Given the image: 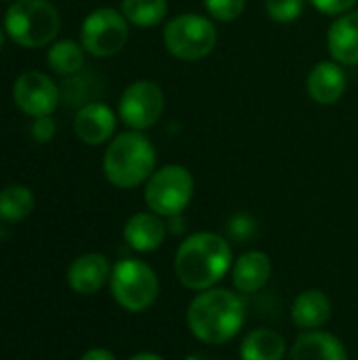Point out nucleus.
Masks as SVG:
<instances>
[{"label": "nucleus", "mask_w": 358, "mask_h": 360, "mask_svg": "<svg viewBox=\"0 0 358 360\" xmlns=\"http://www.w3.org/2000/svg\"><path fill=\"white\" fill-rule=\"evenodd\" d=\"M112 268L106 255L101 253H84L76 257L68 270V283L78 295H93L110 281Z\"/></svg>", "instance_id": "13"}, {"label": "nucleus", "mask_w": 358, "mask_h": 360, "mask_svg": "<svg viewBox=\"0 0 358 360\" xmlns=\"http://www.w3.org/2000/svg\"><path fill=\"white\" fill-rule=\"evenodd\" d=\"M154 169L156 150L141 131H124L112 137L106 148L103 175L112 186L120 190H133L146 184Z\"/></svg>", "instance_id": "3"}, {"label": "nucleus", "mask_w": 358, "mask_h": 360, "mask_svg": "<svg viewBox=\"0 0 358 360\" xmlns=\"http://www.w3.org/2000/svg\"><path fill=\"white\" fill-rule=\"evenodd\" d=\"M234 257L230 243L215 232L190 234L175 253L177 281L190 291L213 289L230 270Z\"/></svg>", "instance_id": "2"}, {"label": "nucleus", "mask_w": 358, "mask_h": 360, "mask_svg": "<svg viewBox=\"0 0 358 360\" xmlns=\"http://www.w3.org/2000/svg\"><path fill=\"white\" fill-rule=\"evenodd\" d=\"M331 312H333L331 300L327 297V293L319 289L302 291L291 306V319L304 331L325 327L331 319Z\"/></svg>", "instance_id": "18"}, {"label": "nucleus", "mask_w": 358, "mask_h": 360, "mask_svg": "<svg viewBox=\"0 0 358 360\" xmlns=\"http://www.w3.org/2000/svg\"><path fill=\"white\" fill-rule=\"evenodd\" d=\"M122 236L127 245L137 253H152L160 249L167 238V226L160 215L152 211H139L131 215L124 224Z\"/></svg>", "instance_id": "14"}, {"label": "nucleus", "mask_w": 358, "mask_h": 360, "mask_svg": "<svg viewBox=\"0 0 358 360\" xmlns=\"http://www.w3.org/2000/svg\"><path fill=\"white\" fill-rule=\"evenodd\" d=\"M194 196V177L181 165H167L146 181L143 200L160 217H177Z\"/></svg>", "instance_id": "7"}, {"label": "nucleus", "mask_w": 358, "mask_h": 360, "mask_svg": "<svg viewBox=\"0 0 358 360\" xmlns=\"http://www.w3.org/2000/svg\"><path fill=\"white\" fill-rule=\"evenodd\" d=\"M116 131V114L101 101H91L78 108L74 116V133L87 146H101L112 139Z\"/></svg>", "instance_id": "11"}, {"label": "nucleus", "mask_w": 358, "mask_h": 360, "mask_svg": "<svg viewBox=\"0 0 358 360\" xmlns=\"http://www.w3.org/2000/svg\"><path fill=\"white\" fill-rule=\"evenodd\" d=\"M61 30V17L49 0H15L4 13L6 36L23 49L51 44Z\"/></svg>", "instance_id": "4"}, {"label": "nucleus", "mask_w": 358, "mask_h": 360, "mask_svg": "<svg viewBox=\"0 0 358 360\" xmlns=\"http://www.w3.org/2000/svg\"><path fill=\"white\" fill-rule=\"evenodd\" d=\"M348 86V76L338 61H319L306 78V89L312 101L321 105L338 103Z\"/></svg>", "instance_id": "12"}, {"label": "nucleus", "mask_w": 358, "mask_h": 360, "mask_svg": "<svg viewBox=\"0 0 358 360\" xmlns=\"http://www.w3.org/2000/svg\"><path fill=\"white\" fill-rule=\"evenodd\" d=\"M287 354L285 338L268 327L253 329L241 342V360H283Z\"/></svg>", "instance_id": "19"}, {"label": "nucleus", "mask_w": 358, "mask_h": 360, "mask_svg": "<svg viewBox=\"0 0 358 360\" xmlns=\"http://www.w3.org/2000/svg\"><path fill=\"white\" fill-rule=\"evenodd\" d=\"M165 112V93L154 80L131 82L118 101V116L131 131L154 127Z\"/></svg>", "instance_id": "9"}, {"label": "nucleus", "mask_w": 358, "mask_h": 360, "mask_svg": "<svg viewBox=\"0 0 358 360\" xmlns=\"http://www.w3.org/2000/svg\"><path fill=\"white\" fill-rule=\"evenodd\" d=\"M129 40V21L122 11L101 6L91 11L80 27V44L93 57H112L124 49Z\"/></svg>", "instance_id": "8"}, {"label": "nucleus", "mask_w": 358, "mask_h": 360, "mask_svg": "<svg viewBox=\"0 0 358 360\" xmlns=\"http://www.w3.org/2000/svg\"><path fill=\"white\" fill-rule=\"evenodd\" d=\"M291 360H348V350L333 333L312 329L298 335L291 348Z\"/></svg>", "instance_id": "17"}, {"label": "nucleus", "mask_w": 358, "mask_h": 360, "mask_svg": "<svg viewBox=\"0 0 358 360\" xmlns=\"http://www.w3.org/2000/svg\"><path fill=\"white\" fill-rule=\"evenodd\" d=\"M80 360H116V356H114L110 350H103V348H93V350H89V352H84Z\"/></svg>", "instance_id": "27"}, {"label": "nucleus", "mask_w": 358, "mask_h": 360, "mask_svg": "<svg viewBox=\"0 0 358 360\" xmlns=\"http://www.w3.org/2000/svg\"><path fill=\"white\" fill-rule=\"evenodd\" d=\"M188 329L190 333L209 346H222L238 335L247 321L245 300L222 287L200 291L188 306Z\"/></svg>", "instance_id": "1"}, {"label": "nucleus", "mask_w": 358, "mask_h": 360, "mask_svg": "<svg viewBox=\"0 0 358 360\" xmlns=\"http://www.w3.org/2000/svg\"><path fill=\"white\" fill-rule=\"evenodd\" d=\"M110 289L120 308L127 312H146L160 293L156 272L141 259H120L112 268Z\"/></svg>", "instance_id": "6"}, {"label": "nucleus", "mask_w": 358, "mask_h": 360, "mask_svg": "<svg viewBox=\"0 0 358 360\" xmlns=\"http://www.w3.org/2000/svg\"><path fill=\"white\" fill-rule=\"evenodd\" d=\"M232 285L238 293L262 291L272 276V259L264 251H247L232 264Z\"/></svg>", "instance_id": "15"}, {"label": "nucleus", "mask_w": 358, "mask_h": 360, "mask_svg": "<svg viewBox=\"0 0 358 360\" xmlns=\"http://www.w3.org/2000/svg\"><path fill=\"white\" fill-rule=\"evenodd\" d=\"M13 99L25 116H51L59 105L61 89L42 72H25L13 84Z\"/></svg>", "instance_id": "10"}, {"label": "nucleus", "mask_w": 358, "mask_h": 360, "mask_svg": "<svg viewBox=\"0 0 358 360\" xmlns=\"http://www.w3.org/2000/svg\"><path fill=\"white\" fill-rule=\"evenodd\" d=\"M129 360H165V359H162V356H158V354H152V352H139V354L131 356Z\"/></svg>", "instance_id": "28"}, {"label": "nucleus", "mask_w": 358, "mask_h": 360, "mask_svg": "<svg viewBox=\"0 0 358 360\" xmlns=\"http://www.w3.org/2000/svg\"><path fill=\"white\" fill-rule=\"evenodd\" d=\"M162 40L167 51L181 61H200L217 44L215 23L200 13H181L167 21Z\"/></svg>", "instance_id": "5"}, {"label": "nucleus", "mask_w": 358, "mask_h": 360, "mask_svg": "<svg viewBox=\"0 0 358 360\" xmlns=\"http://www.w3.org/2000/svg\"><path fill=\"white\" fill-rule=\"evenodd\" d=\"M266 13L276 23H293L302 17L306 0H266Z\"/></svg>", "instance_id": "23"}, {"label": "nucleus", "mask_w": 358, "mask_h": 360, "mask_svg": "<svg viewBox=\"0 0 358 360\" xmlns=\"http://www.w3.org/2000/svg\"><path fill=\"white\" fill-rule=\"evenodd\" d=\"M4 36H6V32L0 27V51H2V46H4Z\"/></svg>", "instance_id": "29"}, {"label": "nucleus", "mask_w": 358, "mask_h": 360, "mask_svg": "<svg viewBox=\"0 0 358 360\" xmlns=\"http://www.w3.org/2000/svg\"><path fill=\"white\" fill-rule=\"evenodd\" d=\"M55 129H57V127H55V120H53L51 116H40V118H34V122H32V127H30V133H32L34 141L46 143V141L53 139Z\"/></svg>", "instance_id": "26"}, {"label": "nucleus", "mask_w": 358, "mask_h": 360, "mask_svg": "<svg viewBox=\"0 0 358 360\" xmlns=\"http://www.w3.org/2000/svg\"><path fill=\"white\" fill-rule=\"evenodd\" d=\"M327 49L340 65H358V8L335 17L327 32Z\"/></svg>", "instance_id": "16"}, {"label": "nucleus", "mask_w": 358, "mask_h": 360, "mask_svg": "<svg viewBox=\"0 0 358 360\" xmlns=\"http://www.w3.org/2000/svg\"><path fill=\"white\" fill-rule=\"evenodd\" d=\"M319 13L329 15V17H340L344 13L354 11V6L358 4V0H308Z\"/></svg>", "instance_id": "25"}, {"label": "nucleus", "mask_w": 358, "mask_h": 360, "mask_svg": "<svg viewBox=\"0 0 358 360\" xmlns=\"http://www.w3.org/2000/svg\"><path fill=\"white\" fill-rule=\"evenodd\" d=\"M203 4L209 17L222 23H230L243 15L247 0H203Z\"/></svg>", "instance_id": "24"}, {"label": "nucleus", "mask_w": 358, "mask_h": 360, "mask_svg": "<svg viewBox=\"0 0 358 360\" xmlns=\"http://www.w3.org/2000/svg\"><path fill=\"white\" fill-rule=\"evenodd\" d=\"M120 11L131 25L154 27L165 21L169 4L167 0H122Z\"/></svg>", "instance_id": "22"}, {"label": "nucleus", "mask_w": 358, "mask_h": 360, "mask_svg": "<svg viewBox=\"0 0 358 360\" xmlns=\"http://www.w3.org/2000/svg\"><path fill=\"white\" fill-rule=\"evenodd\" d=\"M34 211V194L25 186H6L0 190V219L8 224L23 221Z\"/></svg>", "instance_id": "21"}, {"label": "nucleus", "mask_w": 358, "mask_h": 360, "mask_svg": "<svg viewBox=\"0 0 358 360\" xmlns=\"http://www.w3.org/2000/svg\"><path fill=\"white\" fill-rule=\"evenodd\" d=\"M84 46L76 40H57L51 44L49 53H46V61L49 68L59 74V76H76L80 74V70L84 68Z\"/></svg>", "instance_id": "20"}]
</instances>
